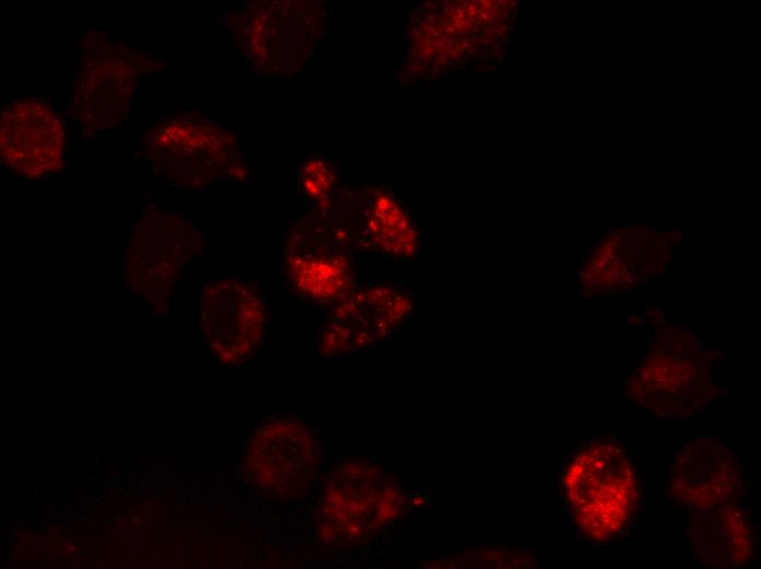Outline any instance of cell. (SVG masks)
Here are the masks:
<instances>
[{
  "label": "cell",
  "mask_w": 761,
  "mask_h": 569,
  "mask_svg": "<svg viewBox=\"0 0 761 569\" xmlns=\"http://www.w3.org/2000/svg\"><path fill=\"white\" fill-rule=\"evenodd\" d=\"M200 309L209 347L223 362H242L258 349L266 301L256 286L241 280L211 283L202 293Z\"/></svg>",
  "instance_id": "cell-4"
},
{
  "label": "cell",
  "mask_w": 761,
  "mask_h": 569,
  "mask_svg": "<svg viewBox=\"0 0 761 569\" xmlns=\"http://www.w3.org/2000/svg\"><path fill=\"white\" fill-rule=\"evenodd\" d=\"M713 520L701 525L703 534L694 538L695 546L713 541V553L709 555L715 566L745 564L751 557V539L747 522L735 508L726 506L717 510Z\"/></svg>",
  "instance_id": "cell-8"
},
{
  "label": "cell",
  "mask_w": 761,
  "mask_h": 569,
  "mask_svg": "<svg viewBox=\"0 0 761 569\" xmlns=\"http://www.w3.org/2000/svg\"><path fill=\"white\" fill-rule=\"evenodd\" d=\"M61 125L46 106L20 104L2 118L1 154L14 172L40 177L58 167L62 156Z\"/></svg>",
  "instance_id": "cell-5"
},
{
  "label": "cell",
  "mask_w": 761,
  "mask_h": 569,
  "mask_svg": "<svg viewBox=\"0 0 761 569\" xmlns=\"http://www.w3.org/2000/svg\"><path fill=\"white\" fill-rule=\"evenodd\" d=\"M303 184L305 189L315 197L321 196L328 188L330 181L329 175H327L324 167L319 171H313L308 167L305 171V176L303 177Z\"/></svg>",
  "instance_id": "cell-9"
},
{
  "label": "cell",
  "mask_w": 761,
  "mask_h": 569,
  "mask_svg": "<svg viewBox=\"0 0 761 569\" xmlns=\"http://www.w3.org/2000/svg\"><path fill=\"white\" fill-rule=\"evenodd\" d=\"M563 486L575 523L597 542L616 535L636 510L634 468L625 450L609 439L592 441L577 453Z\"/></svg>",
  "instance_id": "cell-1"
},
{
  "label": "cell",
  "mask_w": 761,
  "mask_h": 569,
  "mask_svg": "<svg viewBox=\"0 0 761 569\" xmlns=\"http://www.w3.org/2000/svg\"><path fill=\"white\" fill-rule=\"evenodd\" d=\"M288 276L304 298L321 301L341 297L351 281L338 256H294L289 259Z\"/></svg>",
  "instance_id": "cell-7"
},
{
  "label": "cell",
  "mask_w": 761,
  "mask_h": 569,
  "mask_svg": "<svg viewBox=\"0 0 761 569\" xmlns=\"http://www.w3.org/2000/svg\"><path fill=\"white\" fill-rule=\"evenodd\" d=\"M246 451L253 480L274 498L295 497L314 476L320 455L313 431L302 421L286 417L264 422Z\"/></svg>",
  "instance_id": "cell-3"
},
{
  "label": "cell",
  "mask_w": 761,
  "mask_h": 569,
  "mask_svg": "<svg viewBox=\"0 0 761 569\" xmlns=\"http://www.w3.org/2000/svg\"><path fill=\"white\" fill-rule=\"evenodd\" d=\"M738 462L714 443H691L675 461L668 489L677 503L713 508L724 502L739 484Z\"/></svg>",
  "instance_id": "cell-6"
},
{
  "label": "cell",
  "mask_w": 761,
  "mask_h": 569,
  "mask_svg": "<svg viewBox=\"0 0 761 569\" xmlns=\"http://www.w3.org/2000/svg\"><path fill=\"white\" fill-rule=\"evenodd\" d=\"M399 502V489L376 466L342 465L329 476L320 497V538L344 542L361 537L389 522Z\"/></svg>",
  "instance_id": "cell-2"
}]
</instances>
